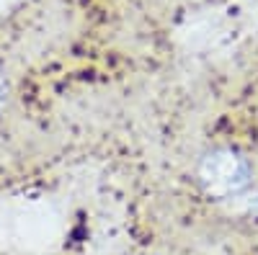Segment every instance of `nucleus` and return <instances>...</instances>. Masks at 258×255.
Wrapping results in <instances>:
<instances>
[{"mask_svg":"<svg viewBox=\"0 0 258 255\" xmlns=\"http://www.w3.org/2000/svg\"><path fill=\"white\" fill-rule=\"evenodd\" d=\"M197 181L212 199H232L243 194L253 181L248 157L232 147L209 150L197 165Z\"/></svg>","mask_w":258,"mask_h":255,"instance_id":"obj_2","label":"nucleus"},{"mask_svg":"<svg viewBox=\"0 0 258 255\" xmlns=\"http://www.w3.org/2000/svg\"><path fill=\"white\" fill-rule=\"evenodd\" d=\"M8 93H11V88H8V80H6L3 70H0V111H3V106L8 103Z\"/></svg>","mask_w":258,"mask_h":255,"instance_id":"obj_3","label":"nucleus"},{"mask_svg":"<svg viewBox=\"0 0 258 255\" xmlns=\"http://www.w3.org/2000/svg\"><path fill=\"white\" fill-rule=\"evenodd\" d=\"M0 235L18 247H47L59 235V214L41 199H21L0 209Z\"/></svg>","mask_w":258,"mask_h":255,"instance_id":"obj_1","label":"nucleus"}]
</instances>
